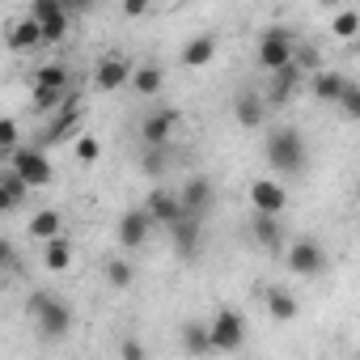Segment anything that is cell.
<instances>
[{
	"label": "cell",
	"mask_w": 360,
	"mask_h": 360,
	"mask_svg": "<svg viewBox=\"0 0 360 360\" xmlns=\"http://www.w3.org/2000/svg\"><path fill=\"white\" fill-rule=\"evenodd\" d=\"M174 127H178V110L174 106H161V110H153V115L140 119V140L148 148H165L169 136H174Z\"/></svg>",
	"instance_id": "cell-9"
},
{
	"label": "cell",
	"mask_w": 360,
	"mask_h": 360,
	"mask_svg": "<svg viewBox=\"0 0 360 360\" xmlns=\"http://www.w3.org/2000/svg\"><path fill=\"white\" fill-rule=\"evenodd\" d=\"M89 5H94V0H64V9H68L72 18H81V13H85Z\"/></svg>",
	"instance_id": "cell-39"
},
{
	"label": "cell",
	"mask_w": 360,
	"mask_h": 360,
	"mask_svg": "<svg viewBox=\"0 0 360 360\" xmlns=\"http://www.w3.org/2000/svg\"><path fill=\"white\" fill-rule=\"evenodd\" d=\"M339 106H343V110H347V115L360 123V85H356V81L347 85V94H343V102H339Z\"/></svg>",
	"instance_id": "cell-34"
},
{
	"label": "cell",
	"mask_w": 360,
	"mask_h": 360,
	"mask_svg": "<svg viewBox=\"0 0 360 360\" xmlns=\"http://www.w3.org/2000/svg\"><path fill=\"white\" fill-rule=\"evenodd\" d=\"M356 195H360V183H356Z\"/></svg>",
	"instance_id": "cell-40"
},
{
	"label": "cell",
	"mask_w": 360,
	"mask_h": 360,
	"mask_svg": "<svg viewBox=\"0 0 360 360\" xmlns=\"http://www.w3.org/2000/svg\"><path fill=\"white\" fill-rule=\"evenodd\" d=\"M26 309H30L34 326L43 330V339H64L72 330V305L60 301L51 288H34L30 301H26Z\"/></svg>",
	"instance_id": "cell-2"
},
{
	"label": "cell",
	"mask_w": 360,
	"mask_h": 360,
	"mask_svg": "<svg viewBox=\"0 0 360 360\" xmlns=\"http://www.w3.org/2000/svg\"><path fill=\"white\" fill-rule=\"evenodd\" d=\"M30 85H34V89H72L64 64H39V68L30 72Z\"/></svg>",
	"instance_id": "cell-26"
},
{
	"label": "cell",
	"mask_w": 360,
	"mask_h": 360,
	"mask_svg": "<svg viewBox=\"0 0 360 360\" xmlns=\"http://www.w3.org/2000/svg\"><path fill=\"white\" fill-rule=\"evenodd\" d=\"M43 267L47 271H68L72 267V242H68V233L43 242Z\"/></svg>",
	"instance_id": "cell-25"
},
{
	"label": "cell",
	"mask_w": 360,
	"mask_h": 360,
	"mask_svg": "<svg viewBox=\"0 0 360 360\" xmlns=\"http://www.w3.org/2000/svg\"><path fill=\"white\" fill-rule=\"evenodd\" d=\"M0 263H5L9 271H18V250H13V242H5V246H0Z\"/></svg>",
	"instance_id": "cell-38"
},
{
	"label": "cell",
	"mask_w": 360,
	"mask_h": 360,
	"mask_svg": "<svg viewBox=\"0 0 360 360\" xmlns=\"http://www.w3.org/2000/svg\"><path fill=\"white\" fill-rule=\"evenodd\" d=\"M165 233H169V242H174L178 259H195V255H200V246H204V221H200V217H191V212L178 221V225H169Z\"/></svg>",
	"instance_id": "cell-10"
},
{
	"label": "cell",
	"mask_w": 360,
	"mask_h": 360,
	"mask_svg": "<svg viewBox=\"0 0 360 360\" xmlns=\"http://www.w3.org/2000/svg\"><path fill=\"white\" fill-rule=\"evenodd\" d=\"M250 233H255V242H259L267 255H280V250H284V229H280V217H276V212H259V208H255Z\"/></svg>",
	"instance_id": "cell-15"
},
{
	"label": "cell",
	"mask_w": 360,
	"mask_h": 360,
	"mask_svg": "<svg viewBox=\"0 0 360 360\" xmlns=\"http://www.w3.org/2000/svg\"><path fill=\"white\" fill-rule=\"evenodd\" d=\"M305 85V77H301V64L292 60L288 68H280V72H271V85H267V102L271 106H284V102H292V94Z\"/></svg>",
	"instance_id": "cell-14"
},
{
	"label": "cell",
	"mask_w": 360,
	"mask_h": 360,
	"mask_svg": "<svg viewBox=\"0 0 360 360\" xmlns=\"http://www.w3.org/2000/svg\"><path fill=\"white\" fill-rule=\"evenodd\" d=\"M148 5H153V0H123V13H127V18H144Z\"/></svg>",
	"instance_id": "cell-37"
},
{
	"label": "cell",
	"mask_w": 360,
	"mask_h": 360,
	"mask_svg": "<svg viewBox=\"0 0 360 360\" xmlns=\"http://www.w3.org/2000/svg\"><path fill=\"white\" fill-rule=\"evenodd\" d=\"M72 98V89H34V115H51Z\"/></svg>",
	"instance_id": "cell-30"
},
{
	"label": "cell",
	"mask_w": 360,
	"mask_h": 360,
	"mask_svg": "<svg viewBox=\"0 0 360 360\" xmlns=\"http://www.w3.org/2000/svg\"><path fill=\"white\" fill-rule=\"evenodd\" d=\"M131 280H136L131 259H106V284L110 288H131Z\"/></svg>",
	"instance_id": "cell-28"
},
{
	"label": "cell",
	"mask_w": 360,
	"mask_h": 360,
	"mask_svg": "<svg viewBox=\"0 0 360 360\" xmlns=\"http://www.w3.org/2000/svg\"><path fill=\"white\" fill-rule=\"evenodd\" d=\"M263 153H267V165H271L280 178H297V174H305V165H309V148H305V140H301L297 127H276V131L263 140Z\"/></svg>",
	"instance_id": "cell-1"
},
{
	"label": "cell",
	"mask_w": 360,
	"mask_h": 360,
	"mask_svg": "<svg viewBox=\"0 0 360 360\" xmlns=\"http://www.w3.org/2000/svg\"><path fill=\"white\" fill-rule=\"evenodd\" d=\"M148 217L161 225V229H169V225H178L187 217V204H183V191H169V187H157V191H148Z\"/></svg>",
	"instance_id": "cell-7"
},
{
	"label": "cell",
	"mask_w": 360,
	"mask_h": 360,
	"mask_svg": "<svg viewBox=\"0 0 360 360\" xmlns=\"http://www.w3.org/2000/svg\"><path fill=\"white\" fill-rule=\"evenodd\" d=\"M347 85H352V81L339 77V72H314V77H309V94H314L318 102H335V106L343 102Z\"/></svg>",
	"instance_id": "cell-21"
},
{
	"label": "cell",
	"mask_w": 360,
	"mask_h": 360,
	"mask_svg": "<svg viewBox=\"0 0 360 360\" xmlns=\"http://www.w3.org/2000/svg\"><path fill=\"white\" fill-rule=\"evenodd\" d=\"M119 352H123L127 360H144V356H148V347H144L140 339H123V347H119Z\"/></svg>",
	"instance_id": "cell-36"
},
{
	"label": "cell",
	"mask_w": 360,
	"mask_h": 360,
	"mask_svg": "<svg viewBox=\"0 0 360 360\" xmlns=\"http://www.w3.org/2000/svg\"><path fill=\"white\" fill-rule=\"evenodd\" d=\"M212 200H217V195H212V183H208V178H200V174H195V178H187V187H183V204H187V212H191V217H204V212L212 208Z\"/></svg>",
	"instance_id": "cell-22"
},
{
	"label": "cell",
	"mask_w": 360,
	"mask_h": 360,
	"mask_svg": "<svg viewBox=\"0 0 360 360\" xmlns=\"http://www.w3.org/2000/svg\"><path fill=\"white\" fill-rule=\"evenodd\" d=\"M72 157H77L81 165H94V161L102 157V140H98V136H81L77 148H72Z\"/></svg>",
	"instance_id": "cell-32"
},
{
	"label": "cell",
	"mask_w": 360,
	"mask_h": 360,
	"mask_svg": "<svg viewBox=\"0 0 360 360\" xmlns=\"http://www.w3.org/2000/svg\"><path fill=\"white\" fill-rule=\"evenodd\" d=\"M9 165L26 178V183L34 187V191H43L47 183H51V178H56V169H51V161H47V153H39L34 144L30 148H18L13 157H9Z\"/></svg>",
	"instance_id": "cell-5"
},
{
	"label": "cell",
	"mask_w": 360,
	"mask_h": 360,
	"mask_svg": "<svg viewBox=\"0 0 360 360\" xmlns=\"http://www.w3.org/2000/svg\"><path fill=\"white\" fill-rule=\"evenodd\" d=\"M250 204L259 208V212H284L288 208V191H284V183H276V178H255L250 183Z\"/></svg>",
	"instance_id": "cell-13"
},
{
	"label": "cell",
	"mask_w": 360,
	"mask_h": 360,
	"mask_svg": "<svg viewBox=\"0 0 360 360\" xmlns=\"http://www.w3.org/2000/svg\"><path fill=\"white\" fill-rule=\"evenodd\" d=\"M217 60V34H195V39H187V47H183V64L187 68H208Z\"/></svg>",
	"instance_id": "cell-23"
},
{
	"label": "cell",
	"mask_w": 360,
	"mask_h": 360,
	"mask_svg": "<svg viewBox=\"0 0 360 360\" xmlns=\"http://www.w3.org/2000/svg\"><path fill=\"white\" fill-rule=\"evenodd\" d=\"M297 64H301V68H314V72H318V64H322L318 47H297Z\"/></svg>",
	"instance_id": "cell-35"
},
{
	"label": "cell",
	"mask_w": 360,
	"mask_h": 360,
	"mask_svg": "<svg viewBox=\"0 0 360 360\" xmlns=\"http://www.w3.org/2000/svg\"><path fill=\"white\" fill-rule=\"evenodd\" d=\"M43 43H47V34H43V26H39L34 18L9 22V47H13V51H34V47H43Z\"/></svg>",
	"instance_id": "cell-20"
},
{
	"label": "cell",
	"mask_w": 360,
	"mask_h": 360,
	"mask_svg": "<svg viewBox=\"0 0 360 360\" xmlns=\"http://www.w3.org/2000/svg\"><path fill=\"white\" fill-rule=\"evenodd\" d=\"M178 339H183V352H191V356H208V352H217V343H212V326H208V322H195V318H187L183 326H178Z\"/></svg>",
	"instance_id": "cell-17"
},
{
	"label": "cell",
	"mask_w": 360,
	"mask_h": 360,
	"mask_svg": "<svg viewBox=\"0 0 360 360\" xmlns=\"http://www.w3.org/2000/svg\"><path fill=\"white\" fill-rule=\"evenodd\" d=\"M263 110H267V98H259L255 89H242V94L233 98V119H238L246 131L263 127Z\"/></svg>",
	"instance_id": "cell-18"
},
{
	"label": "cell",
	"mask_w": 360,
	"mask_h": 360,
	"mask_svg": "<svg viewBox=\"0 0 360 360\" xmlns=\"http://www.w3.org/2000/svg\"><path fill=\"white\" fill-rule=\"evenodd\" d=\"M131 72H136V68H131L119 51H110V56L98 60V68H94V85H98L102 94H115V89L131 85Z\"/></svg>",
	"instance_id": "cell-8"
},
{
	"label": "cell",
	"mask_w": 360,
	"mask_h": 360,
	"mask_svg": "<svg viewBox=\"0 0 360 360\" xmlns=\"http://www.w3.org/2000/svg\"><path fill=\"white\" fill-rule=\"evenodd\" d=\"M263 305H267V314H271V322H292L297 318V297L284 288V284H271V288H263Z\"/></svg>",
	"instance_id": "cell-19"
},
{
	"label": "cell",
	"mask_w": 360,
	"mask_h": 360,
	"mask_svg": "<svg viewBox=\"0 0 360 360\" xmlns=\"http://www.w3.org/2000/svg\"><path fill=\"white\" fill-rule=\"evenodd\" d=\"M284 263H288V271H292V276L314 280V276H322V271H326V250H322L314 238H297V242L284 250Z\"/></svg>",
	"instance_id": "cell-4"
},
{
	"label": "cell",
	"mask_w": 360,
	"mask_h": 360,
	"mask_svg": "<svg viewBox=\"0 0 360 360\" xmlns=\"http://www.w3.org/2000/svg\"><path fill=\"white\" fill-rule=\"evenodd\" d=\"M212 326V343L217 352H238L246 343V318L238 309H217V318L208 322Z\"/></svg>",
	"instance_id": "cell-6"
},
{
	"label": "cell",
	"mask_w": 360,
	"mask_h": 360,
	"mask_svg": "<svg viewBox=\"0 0 360 360\" xmlns=\"http://www.w3.org/2000/svg\"><path fill=\"white\" fill-rule=\"evenodd\" d=\"M161 85H165V72H161L157 64H140V68L131 72V89H136L140 98H153V94H161Z\"/></svg>",
	"instance_id": "cell-27"
},
{
	"label": "cell",
	"mask_w": 360,
	"mask_h": 360,
	"mask_svg": "<svg viewBox=\"0 0 360 360\" xmlns=\"http://www.w3.org/2000/svg\"><path fill=\"white\" fill-rule=\"evenodd\" d=\"M72 22H77V18H72V13L64 9V13H56L51 22H39V26H43L47 43H64V39H68V26H72Z\"/></svg>",
	"instance_id": "cell-31"
},
{
	"label": "cell",
	"mask_w": 360,
	"mask_h": 360,
	"mask_svg": "<svg viewBox=\"0 0 360 360\" xmlns=\"http://www.w3.org/2000/svg\"><path fill=\"white\" fill-rule=\"evenodd\" d=\"M330 34H335V39H356V34H360V13H356V9H339V13L330 18Z\"/></svg>",
	"instance_id": "cell-29"
},
{
	"label": "cell",
	"mask_w": 360,
	"mask_h": 360,
	"mask_svg": "<svg viewBox=\"0 0 360 360\" xmlns=\"http://www.w3.org/2000/svg\"><path fill=\"white\" fill-rule=\"evenodd\" d=\"M157 221L148 217V208H127L123 217H119V246L123 250H140L144 242H148V229H153Z\"/></svg>",
	"instance_id": "cell-11"
},
{
	"label": "cell",
	"mask_w": 360,
	"mask_h": 360,
	"mask_svg": "<svg viewBox=\"0 0 360 360\" xmlns=\"http://www.w3.org/2000/svg\"><path fill=\"white\" fill-rule=\"evenodd\" d=\"M30 191H34V187H30L26 178L9 165L5 174H0V212H18V208H22V200H26Z\"/></svg>",
	"instance_id": "cell-16"
},
{
	"label": "cell",
	"mask_w": 360,
	"mask_h": 360,
	"mask_svg": "<svg viewBox=\"0 0 360 360\" xmlns=\"http://www.w3.org/2000/svg\"><path fill=\"white\" fill-rule=\"evenodd\" d=\"M77 131H81V98L72 94V98L56 110V119H51V127L43 131V140H47V144H64V140L77 136Z\"/></svg>",
	"instance_id": "cell-12"
},
{
	"label": "cell",
	"mask_w": 360,
	"mask_h": 360,
	"mask_svg": "<svg viewBox=\"0 0 360 360\" xmlns=\"http://www.w3.org/2000/svg\"><path fill=\"white\" fill-rule=\"evenodd\" d=\"M22 144H18V119H5V123H0V153H5V157H13Z\"/></svg>",
	"instance_id": "cell-33"
},
{
	"label": "cell",
	"mask_w": 360,
	"mask_h": 360,
	"mask_svg": "<svg viewBox=\"0 0 360 360\" xmlns=\"http://www.w3.org/2000/svg\"><path fill=\"white\" fill-rule=\"evenodd\" d=\"M26 233H30L34 242H51V238H60V233H64V217H60L56 208H39V212L30 217Z\"/></svg>",
	"instance_id": "cell-24"
},
{
	"label": "cell",
	"mask_w": 360,
	"mask_h": 360,
	"mask_svg": "<svg viewBox=\"0 0 360 360\" xmlns=\"http://www.w3.org/2000/svg\"><path fill=\"white\" fill-rule=\"evenodd\" d=\"M255 60H259L263 72H280V68H288L297 60V47H292V39L284 30H263L259 47H255Z\"/></svg>",
	"instance_id": "cell-3"
}]
</instances>
